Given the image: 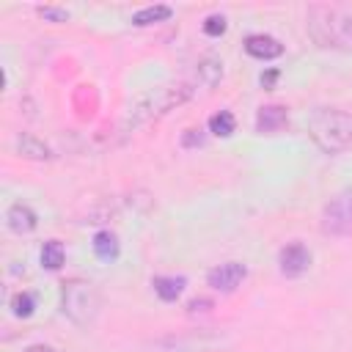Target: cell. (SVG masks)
Wrapping results in <instances>:
<instances>
[{
  "label": "cell",
  "mask_w": 352,
  "mask_h": 352,
  "mask_svg": "<svg viewBox=\"0 0 352 352\" xmlns=\"http://www.w3.org/2000/svg\"><path fill=\"white\" fill-rule=\"evenodd\" d=\"M308 132L322 151L327 154L346 151L352 146V113L338 107H322L311 116Z\"/></svg>",
  "instance_id": "1"
},
{
  "label": "cell",
  "mask_w": 352,
  "mask_h": 352,
  "mask_svg": "<svg viewBox=\"0 0 352 352\" xmlns=\"http://www.w3.org/2000/svg\"><path fill=\"white\" fill-rule=\"evenodd\" d=\"M195 94V88L190 82H176V85H162V88H154L151 94H146L143 99H138L132 107H129V116L124 121V129H138L140 124L184 104L190 96Z\"/></svg>",
  "instance_id": "2"
},
{
  "label": "cell",
  "mask_w": 352,
  "mask_h": 352,
  "mask_svg": "<svg viewBox=\"0 0 352 352\" xmlns=\"http://www.w3.org/2000/svg\"><path fill=\"white\" fill-rule=\"evenodd\" d=\"M308 30H311L314 41L322 47L352 44V16L341 14L330 6H311L308 8Z\"/></svg>",
  "instance_id": "3"
},
{
  "label": "cell",
  "mask_w": 352,
  "mask_h": 352,
  "mask_svg": "<svg viewBox=\"0 0 352 352\" xmlns=\"http://www.w3.org/2000/svg\"><path fill=\"white\" fill-rule=\"evenodd\" d=\"M60 305H63V314L80 324V327H88L96 322L99 316V308H102V300H99V292L94 283L88 280H69L63 283V292H60Z\"/></svg>",
  "instance_id": "4"
},
{
  "label": "cell",
  "mask_w": 352,
  "mask_h": 352,
  "mask_svg": "<svg viewBox=\"0 0 352 352\" xmlns=\"http://www.w3.org/2000/svg\"><path fill=\"white\" fill-rule=\"evenodd\" d=\"M322 231L327 236H346L352 234V187L341 190L324 204L322 212Z\"/></svg>",
  "instance_id": "5"
},
{
  "label": "cell",
  "mask_w": 352,
  "mask_h": 352,
  "mask_svg": "<svg viewBox=\"0 0 352 352\" xmlns=\"http://www.w3.org/2000/svg\"><path fill=\"white\" fill-rule=\"evenodd\" d=\"M245 275H248L245 264H239V261H226V264L209 270L206 280H209V286L217 289V292H234V289L242 283Z\"/></svg>",
  "instance_id": "6"
},
{
  "label": "cell",
  "mask_w": 352,
  "mask_h": 352,
  "mask_svg": "<svg viewBox=\"0 0 352 352\" xmlns=\"http://www.w3.org/2000/svg\"><path fill=\"white\" fill-rule=\"evenodd\" d=\"M278 264H280V272H283L286 278H297V275H302V272L308 270L311 253H308V248H305L302 242H292V245H286V248L280 250Z\"/></svg>",
  "instance_id": "7"
},
{
  "label": "cell",
  "mask_w": 352,
  "mask_h": 352,
  "mask_svg": "<svg viewBox=\"0 0 352 352\" xmlns=\"http://www.w3.org/2000/svg\"><path fill=\"white\" fill-rule=\"evenodd\" d=\"M223 80V60L220 58H201L192 69V77L187 80L192 88H214Z\"/></svg>",
  "instance_id": "8"
},
{
  "label": "cell",
  "mask_w": 352,
  "mask_h": 352,
  "mask_svg": "<svg viewBox=\"0 0 352 352\" xmlns=\"http://www.w3.org/2000/svg\"><path fill=\"white\" fill-rule=\"evenodd\" d=\"M245 52L253 55V58H258V60H272V58H278L283 52V44L278 38H272V36L253 33V36L245 38Z\"/></svg>",
  "instance_id": "9"
},
{
  "label": "cell",
  "mask_w": 352,
  "mask_h": 352,
  "mask_svg": "<svg viewBox=\"0 0 352 352\" xmlns=\"http://www.w3.org/2000/svg\"><path fill=\"white\" fill-rule=\"evenodd\" d=\"M217 341H220L217 336H209L206 330H198V333H187V336H168V338L160 341V346L182 352V349H204V346H212Z\"/></svg>",
  "instance_id": "10"
},
{
  "label": "cell",
  "mask_w": 352,
  "mask_h": 352,
  "mask_svg": "<svg viewBox=\"0 0 352 352\" xmlns=\"http://www.w3.org/2000/svg\"><path fill=\"white\" fill-rule=\"evenodd\" d=\"M286 126V107L280 104H267L258 110L256 116V129L261 135H272V132H280Z\"/></svg>",
  "instance_id": "11"
},
{
  "label": "cell",
  "mask_w": 352,
  "mask_h": 352,
  "mask_svg": "<svg viewBox=\"0 0 352 352\" xmlns=\"http://www.w3.org/2000/svg\"><path fill=\"white\" fill-rule=\"evenodd\" d=\"M6 220H8V228L16 234H28L36 228V212L28 204H11Z\"/></svg>",
  "instance_id": "12"
},
{
  "label": "cell",
  "mask_w": 352,
  "mask_h": 352,
  "mask_svg": "<svg viewBox=\"0 0 352 352\" xmlns=\"http://www.w3.org/2000/svg\"><path fill=\"white\" fill-rule=\"evenodd\" d=\"M151 286H154V292L160 294V300L173 302V300L182 294V289H184V278H173V275H157V278L151 280Z\"/></svg>",
  "instance_id": "13"
},
{
  "label": "cell",
  "mask_w": 352,
  "mask_h": 352,
  "mask_svg": "<svg viewBox=\"0 0 352 352\" xmlns=\"http://www.w3.org/2000/svg\"><path fill=\"white\" fill-rule=\"evenodd\" d=\"M16 151H19L22 157H30V160H47V157H50V148H47L38 138H33V135H28V132H22V135L16 138Z\"/></svg>",
  "instance_id": "14"
},
{
  "label": "cell",
  "mask_w": 352,
  "mask_h": 352,
  "mask_svg": "<svg viewBox=\"0 0 352 352\" xmlns=\"http://www.w3.org/2000/svg\"><path fill=\"white\" fill-rule=\"evenodd\" d=\"M94 253H96L102 261H113V258L118 256V239H116V234L99 231V234L94 236Z\"/></svg>",
  "instance_id": "15"
},
{
  "label": "cell",
  "mask_w": 352,
  "mask_h": 352,
  "mask_svg": "<svg viewBox=\"0 0 352 352\" xmlns=\"http://www.w3.org/2000/svg\"><path fill=\"white\" fill-rule=\"evenodd\" d=\"M170 16V8L168 6H146V8H140V11H135L132 14V25H154V22H162V19H168Z\"/></svg>",
  "instance_id": "16"
},
{
  "label": "cell",
  "mask_w": 352,
  "mask_h": 352,
  "mask_svg": "<svg viewBox=\"0 0 352 352\" xmlns=\"http://www.w3.org/2000/svg\"><path fill=\"white\" fill-rule=\"evenodd\" d=\"M63 245L58 242V239H50V242H44V248H41V264L47 267V270H58L60 264H63Z\"/></svg>",
  "instance_id": "17"
},
{
  "label": "cell",
  "mask_w": 352,
  "mask_h": 352,
  "mask_svg": "<svg viewBox=\"0 0 352 352\" xmlns=\"http://www.w3.org/2000/svg\"><path fill=\"white\" fill-rule=\"evenodd\" d=\"M209 129H212L214 135H220V138H228V135L234 132V116H231L228 110L214 113V116L209 118Z\"/></svg>",
  "instance_id": "18"
},
{
  "label": "cell",
  "mask_w": 352,
  "mask_h": 352,
  "mask_svg": "<svg viewBox=\"0 0 352 352\" xmlns=\"http://www.w3.org/2000/svg\"><path fill=\"white\" fill-rule=\"evenodd\" d=\"M11 308H14V314L16 316H30L33 314V297L28 294V292H16L14 297H11Z\"/></svg>",
  "instance_id": "19"
},
{
  "label": "cell",
  "mask_w": 352,
  "mask_h": 352,
  "mask_svg": "<svg viewBox=\"0 0 352 352\" xmlns=\"http://www.w3.org/2000/svg\"><path fill=\"white\" fill-rule=\"evenodd\" d=\"M223 30H226V16H220V14H214V16H209L204 22V33L206 36H220Z\"/></svg>",
  "instance_id": "20"
},
{
  "label": "cell",
  "mask_w": 352,
  "mask_h": 352,
  "mask_svg": "<svg viewBox=\"0 0 352 352\" xmlns=\"http://www.w3.org/2000/svg\"><path fill=\"white\" fill-rule=\"evenodd\" d=\"M38 14H41L44 19H52V22H66V19H69V11H66V8H55V6H41Z\"/></svg>",
  "instance_id": "21"
},
{
  "label": "cell",
  "mask_w": 352,
  "mask_h": 352,
  "mask_svg": "<svg viewBox=\"0 0 352 352\" xmlns=\"http://www.w3.org/2000/svg\"><path fill=\"white\" fill-rule=\"evenodd\" d=\"M201 143H204L201 129H187V132L182 135V146H184V148H195V146H201Z\"/></svg>",
  "instance_id": "22"
},
{
  "label": "cell",
  "mask_w": 352,
  "mask_h": 352,
  "mask_svg": "<svg viewBox=\"0 0 352 352\" xmlns=\"http://www.w3.org/2000/svg\"><path fill=\"white\" fill-rule=\"evenodd\" d=\"M209 308H212V300H206V297H195V300H190V305H187V311H190V314L209 311Z\"/></svg>",
  "instance_id": "23"
},
{
  "label": "cell",
  "mask_w": 352,
  "mask_h": 352,
  "mask_svg": "<svg viewBox=\"0 0 352 352\" xmlns=\"http://www.w3.org/2000/svg\"><path fill=\"white\" fill-rule=\"evenodd\" d=\"M25 352H55L52 346H44V344H33V346H28Z\"/></svg>",
  "instance_id": "24"
}]
</instances>
